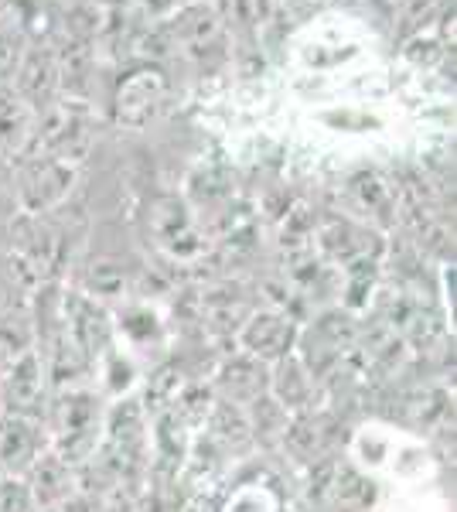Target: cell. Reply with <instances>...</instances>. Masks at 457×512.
Returning a JSON list of instances; mask_svg holds the SVG:
<instances>
[{"instance_id": "23", "label": "cell", "mask_w": 457, "mask_h": 512, "mask_svg": "<svg viewBox=\"0 0 457 512\" xmlns=\"http://www.w3.org/2000/svg\"><path fill=\"white\" fill-rule=\"evenodd\" d=\"M434 4L437 0H403V35H413L423 18L434 14Z\"/></svg>"}, {"instance_id": "4", "label": "cell", "mask_w": 457, "mask_h": 512, "mask_svg": "<svg viewBox=\"0 0 457 512\" xmlns=\"http://www.w3.org/2000/svg\"><path fill=\"white\" fill-rule=\"evenodd\" d=\"M72 185H76V168L45 154H31V161H24L14 178V198L21 202L24 216H41L62 205L72 195Z\"/></svg>"}, {"instance_id": "17", "label": "cell", "mask_w": 457, "mask_h": 512, "mask_svg": "<svg viewBox=\"0 0 457 512\" xmlns=\"http://www.w3.org/2000/svg\"><path fill=\"white\" fill-rule=\"evenodd\" d=\"M55 65H58V82H62L72 96L86 93L89 72H93V48H89V41L72 38L69 45L55 55Z\"/></svg>"}, {"instance_id": "16", "label": "cell", "mask_w": 457, "mask_h": 512, "mask_svg": "<svg viewBox=\"0 0 457 512\" xmlns=\"http://www.w3.org/2000/svg\"><path fill=\"white\" fill-rule=\"evenodd\" d=\"M219 512H287L284 509V489L267 478H246L236 482V489L226 492L219 502Z\"/></svg>"}, {"instance_id": "15", "label": "cell", "mask_w": 457, "mask_h": 512, "mask_svg": "<svg viewBox=\"0 0 457 512\" xmlns=\"http://www.w3.org/2000/svg\"><path fill=\"white\" fill-rule=\"evenodd\" d=\"M55 86H58L55 52H48V48H31L18 65V86L14 89H18V93L41 113L48 103H52Z\"/></svg>"}, {"instance_id": "20", "label": "cell", "mask_w": 457, "mask_h": 512, "mask_svg": "<svg viewBox=\"0 0 457 512\" xmlns=\"http://www.w3.org/2000/svg\"><path fill=\"white\" fill-rule=\"evenodd\" d=\"M65 28H69V35L76 41H89L103 28V7L96 0H82V4H76L65 14Z\"/></svg>"}, {"instance_id": "11", "label": "cell", "mask_w": 457, "mask_h": 512, "mask_svg": "<svg viewBox=\"0 0 457 512\" xmlns=\"http://www.w3.org/2000/svg\"><path fill=\"white\" fill-rule=\"evenodd\" d=\"M318 390L321 383L307 373V366L294 352L270 366V396L287 414H304V410L318 407Z\"/></svg>"}, {"instance_id": "3", "label": "cell", "mask_w": 457, "mask_h": 512, "mask_svg": "<svg viewBox=\"0 0 457 512\" xmlns=\"http://www.w3.org/2000/svg\"><path fill=\"white\" fill-rule=\"evenodd\" d=\"M48 400H52V383H48L41 352L38 349L21 352L0 373V403H4V414L45 420Z\"/></svg>"}, {"instance_id": "9", "label": "cell", "mask_w": 457, "mask_h": 512, "mask_svg": "<svg viewBox=\"0 0 457 512\" xmlns=\"http://www.w3.org/2000/svg\"><path fill=\"white\" fill-rule=\"evenodd\" d=\"M151 236L164 253L174 260H191L205 250L202 236L195 229V219L178 198H157L151 205Z\"/></svg>"}, {"instance_id": "2", "label": "cell", "mask_w": 457, "mask_h": 512, "mask_svg": "<svg viewBox=\"0 0 457 512\" xmlns=\"http://www.w3.org/2000/svg\"><path fill=\"white\" fill-rule=\"evenodd\" d=\"M164 99H168V76L157 65H137L116 86L113 117L127 130H144L164 110Z\"/></svg>"}, {"instance_id": "25", "label": "cell", "mask_w": 457, "mask_h": 512, "mask_svg": "<svg viewBox=\"0 0 457 512\" xmlns=\"http://www.w3.org/2000/svg\"><path fill=\"white\" fill-rule=\"evenodd\" d=\"M7 198H14V175H11V168H7V161L0 158V205H4Z\"/></svg>"}, {"instance_id": "5", "label": "cell", "mask_w": 457, "mask_h": 512, "mask_svg": "<svg viewBox=\"0 0 457 512\" xmlns=\"http://www.w3.org/2000/svg\"><path fill=\"white\" fill-rule=\"evenodd\" d=\"M297 335H301V328H297V321L290 318L287 311L260 308V311H249V318L239 325L236 342H239V352L273 366V362L287 359V355L297 349Z\"/></svg>"}, {"instance_id": "22", "label": "cell", "mask_w": 457, "mask_h": 512, "mask_svg": "<svg viewBox=\"0 0 457 512\" xmlns=\"http://www.w3.org/2000/svg\"><path fill=\"white\" fill-rule=\"evenodd\" d=\"M134 48H137L140 59H144V65H151V62H157V59H164V55H168L171 35H168L164 28L144 31V35H137V38H134Z\"/></svg>"}, {"instance_id": "18", "label": "cell", "mask_w": 457, "mask_h": 512, "mask_svg": "<svg viewBox=\"0 0 457 512\" xmlns=\"http://www.w3.org/2000/svg\"><path fill=\"white\" fill-rule=\"evenodd\" d=\"M31 277V284H38V277L28 270V263L18 260L14 253L0 256V318L21 311V294H24V280Z\"/></svg>"}, {"instance_id": "12", "label": "cell", "mask_w": 457, "mask_h": 512, "mask_svg": "<svg viewBox=\"0 0 457 512\" xmlns=\"http://www.w3.org/2000/svg\"><path fill=\"white\" fill-rule=\"evenodd\" d=\"M38 110L14 86H0V158L31 151Z\"/></svg>"}, {"instance_id": "13", "label": "cell", "mask_w": 457, "mask_h": 512, "mask_svg": "<svg viewBox=\"0 0 457 512\" xmlns=\"http://www.w3.org/2000/svg\"><path fill=\"white\" fill-rule=\"evenodd\" d=\"M164 31L171 35V41L185 45L188 52L202 55V52H209V48L219 45L222 18H219V11L209 4H188V7H181V11L171 14V21Z\"/></svg>"}, {"instance_id": "21", "label": "cell", "mask_w": 457, "mask_h": 512, "mask_svg": "<svg viewBox=\"0 0 457 512\" xmlns=\"http://www.w3.org/2000/svg\"><path fill=\"white\" fill-rule=\"evenodd\" d=\"M0 512H38L24 478L0 475Z\"/></svg>"}, {"instance_id": "19", "label": "cell", "mask_w": 457, "mask_h": 512, "mask_svg": "<svg viewBox=\"0 0 457 512\" xmlns=\"http://www.w3.org/2000/svg\"><path fill=\"white\" fill-rule=\"evenodd\" d=\"M219 18L232 31H260L273 18V0H222Z\"/></svg>"}, {"instance_id": "27", "label": "cell", "mask_w": 457, "mask_h": 512, "mask_svg": "<svg viewBox=\"0 0 457 512\" xmlns=\"http://www.w3.org/2000/svg\"><path fill=\"white\" fill-rule=\"evenodd\" d=\"M0 417H4V403H0Z\"/></svg>"}, {"instance_id": "10", "label": "cell", "mask_w": 457, "mask_h": 512, "mask_svg": "<svg viewBox=\"0 0 457 512\" xmlns=\"http://www.w3.org/2000/svg\"><path fill=\"white\" fill-rule=\"evenodd\" d=\"M24 482H28L31 499H35L38 509H62L69 499H76V468L58 458L52 448L31 465Z\"/></svg>"}, {"instance_id": "8", "label": "cell", "mask_w": 457, "mask_h": 512, "mask_svg": "<svg viewBox=\"0 0 457 512\" xmlns=\"http://www.w3.org/2000/svg\"><path fill=\"white\" fill-rule=\"evenodd\" d=\"M270 393V366L246 352H236L215 369L212 379V396L219 403H232V407L246 410L249 403H256L260 396Z\"/></svg>"}, {"instance_id": "1", "label": "cell", "mask_w": 457, "mask_h": 512, "mask_svg": "<svg viewBox=\"0 0 457 512\" xmlns=\"http://www.w3.org/2000/svg\"><path fill=\"white\" fill-rule=\"evenodd\" d=\"M96 386H69L55 390L45 410V431L52 441V451L72 468L89 465L96 451L103 448L106 407Z\"/></svg>"}, {"instance_id": "14", "label": "cell", "mask_w": 457, "mask_h": 512, "mask_svg": "<svg viewBox=\"0 0 457 512\" xmlns=\"http://www.w3.org/2000/svg\"><path fill=\"white\" fill-rule=\"evenodd\" d=\"M113 342L137 359V352L164 345V321L151 304H127L113 321Z\"/></svg>"}, {"instance_id": "7", "label": "cell", "mask_w": 457, "mask_h": 512, "mask_svg": "<svg viewBox=\"0 0 457 512\" xmlns=\"http://www.w3.org/2000/svg\"><path fill=\"white\" fill-rule=\"evenodd\" d=\"M48 448L52 441H48L45 420L18 414L0 417V475L24 478Z\"/></svg>"}, {"instance_id": "26", "label": "cell", "mask_w": 457, "mask_h": 512, "mask_svg": "<svg viewBox=\"0 0 457 512\" xmlns=\"http://www.w3.org/2000/svg\"><path fill=\"white\" fill-rule=\"evenodd\" d=\"M151 11H168V7H174V0H144Z\"/></svg>"}, {"instance_id": "24", "label": "cell", "mask_w": 457, "mask_h": 512, "mask_svg": "<svg viewBox=\"0 0 457 512\" xmlns=\"http://www.w3.org/2000/svg\"><path fill=\"white\" fill-rule=\"evenodd\" d=\"M18 35L14 31H7V28H0V79L7 76V72L18 65Z\"/></svg>"}, {"instance_id": "6", "label": "cell", "mask_w": 457, "mask_h": 512, "mask_svg": "<svg viewBox=\"0 0 457 512\" xmlns=\"http://www.w3.org/2000/svg\"><path fill=\"white\" fill-rule=\"evenodd\" d=\"M342 441L338 434V417L331 410H304V414H290L287 420V431H284V448L290 458L304 461V465H314V461L324 458H335V448Z\"/></svg>"}]
</instances>
